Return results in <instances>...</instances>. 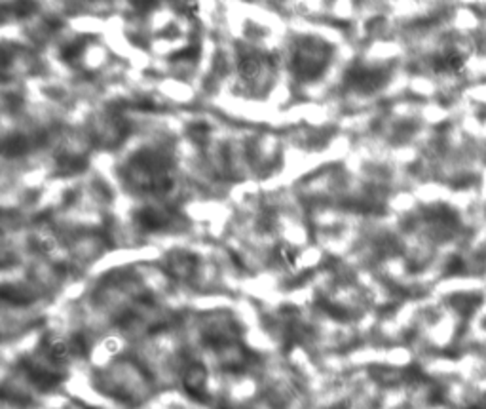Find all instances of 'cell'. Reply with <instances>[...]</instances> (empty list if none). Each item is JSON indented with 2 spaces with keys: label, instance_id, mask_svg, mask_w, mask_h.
<instances>
[{
  "label": "cell",
  "instance_id": "obj_2",
  "mask_svg": "<svg viewBox=\"0 0 486 409\" xmlns=\"http://www.w3.org/2000/svg\"><path fill=\"white\" fill-rule=\"evenodd\" d=\"M277 257L281 259V263L287 264V266H296V261H298V253L294 252L291 245H281L277 250Z\"/></svg>",
  "mask_w": 486,
  "mask_h": 409
},
{
  "label": "cell",
  "instance_id": "obj_1",
  "mask_svg": "<svg viewBox=\"0 0 486 409\" xmlns=\"http://www.w3.org/2000/svg\"><path fill=\"white\" fill-rule=\"evenodd\" d=\"M48 352L53 360H65L69 356V345L61 339H53L48 345Z\"/></svg>",
  "mask_w": 486,
  "mask_h": 409
}]
</instances>
